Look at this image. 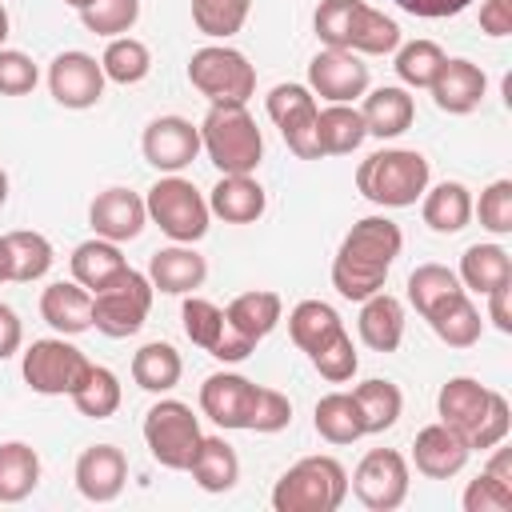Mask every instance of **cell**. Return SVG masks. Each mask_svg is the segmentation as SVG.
<instances>
[{
	"label": "cell",
	"instance_id": "obj_1",
	"mask_svg": "<svg viewBox=\"0 0 512 512\" xmlns=\"http://www.w3.org/2000/svg\"><path fill=\"white\" fill-rule=\"evenodd\" d=\"M400 224L388 216H364L348 228L332 260V288L344 300H368L384 288L396 256H400Z\"/></svg>",
	"mask_w": 512,
	"mask_h": 512
},
{
	"label": "cell",
	"instance_id": "obj_2",
	"mask_svg": "<svg viewBox=\"0 0 512 512\" xmlns=\"http://www.w3.org/2000/svg\"><path fill=\"white\" fill-rule=\"evenodd\" d=\"M436 412H440V424H448L472 452H488V448L504 444V436L512 428L508 400L472 376H452L436 392Z\"/></svg>",
	"mask_w": 512,
	"mask_h": 512
},
{
	"label": "cell",
	"instance_id": "obj_3",
	"mask_svg": "<svg viewBox=\"0 0 512 512\" xmlns=\"http://www.w3.org/2000/svg\"><path fill=\"white\" fill-rule=\"evenodd\" d=\"M428 156L416 148H380L360 160L356 168V188L364 200L380 208H408L424 196L428 188Z\"/></svg>",
	"mask_w": 512,
	"mask_h": 512
},
{
	"label": "cell",
	"instance_id": "obj_4",
	"mask_svg": "<svg viewBox=\"0 0 512 512\" xmlns=\"http://www.w3.org/2000/svg\"><path fill=\"white\" fill-rule=\"evenodd\" d=\"M200 148L220 176H248L264 160V136L244 104H212L200 124Z\"/></svg>",
	"mask_w": 512,
	"mask_h": 512
},
{
	"label": "cell",
	"instance_id": "obj_5",
	"mask_svg": "<svg viewBox=\"0 0 512 512\" xmlns=\"http://www.w3.org/2000/svg\"><path fill=\"white\" fill-rule=\"evenodd\" d=\"M344 500H348V472L336 456H304L272 488L276 512H336Z\"/></svg>",
	"mask_w": 512,
	"mask_h": 512
},
{
	"label": "cell",
	"instance_id": "obj_6",
	"mask_svg": "<svg viewBox=\"0 0 512 512\" xmlns=\"http://www.w3.org/2000/svg\"><path fill=\"white\" fill-rule=\"evenodd\" d=\"M144 208H148V220H156V228L164 236H172L176 244H196L204 240L208 232V200L200 196V188L184 176H160L148 196H144Z\"/></svg>",
	"mask_w": 512,
	"mask_h": 512
},
{
	"label": "cell",
	"instance_id": "obj_7",
	"mask_svg": "<svg viewBox=\"0 0 512 512\" xmlns=\"http://www.w3.org/2000/svg\"><path fill=\"white\" fill-rule=\"evenodd\" d=\"M188 80L208 104H248L256 92V68L228 44H204L188 60Z\"/></svg>",
	"mask_w": 512,
	"mask_h": 512
},
{
	"label": "cell",
	"instance_id": "obj_8",
	"mask_svg": "<svg viewBox=\"0 0 512 512\" xmlns=\"http://www.w3.org/2000/svg\"><path fill=\"white\" fill-rule=\"evenodd\" d=\"M152 280L136 268H124L116 280H108L104 288L92 292V328L112 336V340H124V336H136L148 320V308H152Z\"/></svg>",
	"mask_w": 512,
	"mask_h": 512
},
{
	"label": "cell",
	"instance_id": "obj_9",
	"mask_svg": "<svg viewBox=\"0 0 512 512\" xmlns=\"http://www.w3.org/2000/svg\"><path fill=\"white\" fill-rule=\"evenodd\" d=\"M200 440H204L200 420L192 416V408L184 400H160V404L148 408V416H144V444H148L156 464H164L172 472H188Z\"/></svg>",
	"mask_w": 512,
	"mask_h": 512
},
{
	"label": "cell",
	"instance_id": "obj_10",
	"mask_svg": "<svg viewBox=\"0 0 512 512\" xmlns=\"http://www.w3.org/2000/svg\"><path fill=\"white\" fill-rule=\"evenodd\" d=\"M20 372H24L28 388L40 396H72L84 384V376L92 372V360L64 336H48V340L28 344Z\"/></svg>",
	"mask_w": 512,
	"mask_h": 512
},
{
	"label": "cell",
	"instance_id": "obj_11",
	"mask_svg": "<svg viewBox=\"0 0 512 512\" xmlns=\"http://www.w3.org/2000/svg\"><path fill=\"white\" fill-rule=\"evenodd\" d=\"M264 108L272 116V124L280 128L284 144L300 156V160H320V144H316V96L308 84H276L264 96Z\"/></svg>",
	"mask_w": 512,
	"mask_h": 512
},
{
	"label": "cell",
	"instance_id": "obj_12",
	"mask_svg": "<svg viewBox=\"0 0 512 512\" xmlns=\"http://www.w3.org/2000/svg\"><path fill=\"white\" fill-rule=\"evenodd\" d=\"M348 488L356 492V500L372 512H392L404 504L408 496V460L396 448H372L364 452V460L356 464Z\"/></svg>",
	"mask_w": 512,
	"mask_h": 512
},
{
	"label": "cell",
	"instance_id": "obj_13",
	"mask_svg": "<svg viewBox=\"0 0 512 512\" xmlns=\"http://www.w3.org/2000/svg\"><path fill=\"white\" fill-rule=\"evenodd\" d=\"M180 320H184V336H188L196 348H204L208 356L224 360V364H240V360H248L252 348H256L252 340H244V336L228 324L224 308L212 304V300H204V296H188L184 308H180Z\"/></svg>",
	"mask_w": 512,
	"mask_h": 512
},
{
	"label": "cell",
	"instance_id": "obj_14",
	"mask_svg": "<svg viewBox=\"0 0 512 512\" xmlns=\"http://www.w3.org/2000/svg\"><path fill=\"white\" fill-rule=\"evenodd\" d=\"M308 88L328 104H352L368 92V64L348 48H320L308 64Z\"/></svg>",
	"mask_w": 512,
	"mask_h": 512
},
{
	"label": "cell",
	"instance_id": "obj_15",
	"mask_svg": "<svg viewBox=\"0 0 512 512\" xmlns=\"http://www.w3.org/2000/svg\"><path fill=\"white\" fill-rule=\"evenodd\" d=\"M140 152L156 172L172 176L204 152L200 148V124H192L184 116H156V120H148V128L140 136Z\"/></svg>",
	"mask_w": 512,
	"mask_h": 512
},
{
	"label": "cell",
	"instance_id": "obj_16",
	"mask_svg": "<svg viewBox=\"0 0 512 512\" xmlns=\"http://www.w3.org/2000/svg\"><path fill=\"white\" fill-rule=\"evenodd\" d=\"M48 92L60 108H92L104 96V68L88 52H60L48 64Z\"/></svg>",
	"mask_w": 512,
	"mask_h": 512
},
{
	"label": "cell",
	"instance_id": "obj_17",
	"mask_svg": "<svg viewBox=\"0 0 512 512\" xmlns=\"http://www.w3.org/2000/svg\"><path fill=\"white\" fill-rule=\"evenodd\" d=\"M256 392H260V384H252L240 372H212L200 384V412L220 428H244L248 432Z\"/></svg>",
	"mask_w": 512,
	"mask_h": 512
},
{
	"label": "cell",
	"instance_id": "obj_18",
	"mask_svg": "<svg viewBox=\"0 0 512 512\" xmlns=\"http://www.w3.org/2000/svg\"><path fill=\"white\" fill-rule=\"evenodd\" d=\"M88 220H92L96 236H104L112 244H124V240H136L144 232L148 208H144V196H136L132 188H104L88 204Z\"/></svg>",
	"mask_w": 512,
	"mask_h": 512
},
{
	"label": "cell",
	"instance_id": "obj_19",
	"mask_svg": "<svg viewBox=\"0 0 512 512\" xmlns=\"http://www.w3.org/2000/svg\"><path fill=\"white\" fill-rule=\"evenodd\" d=\"M128 484V460L116 444H92L76 460V488L92 504H108Z\"/></svg>",
	"mask_w": 512,
	"mask_h": 512
},
{
	"label": "cell",
	"instance_id": "obj_20",
	"mask_svg": "<svg viewBox=\"0 0 512 512\" xmlns=\"http://www.w3.org/2000/svg\"><path fill=\"white\" fill-rule=\"evenodd\" d=\"M428 92H432V100H436L440 112H448V116H468L472 108H480V100H484V92H488V76H484L480 64L456 56V60H444V64H440V72H436V80L428 84Z\"/></svg>",
	"mask_w": 512,
	"mask_h": 512
},
{
	"label": "cell",
	"instance_id": "obj_21",
	"mask_svg": "<svg viewBox=\"0 0 512 512\" xmlns=\"http://www.w3.org/2000/svg\"><path fill=\"white\" fill-rule=\"evenodd\" d=\"M472 448L448 428V424H428L416 432L412 440V460H416V472L428 476V480H452L456 472H464Z\"/></svg>",
	"mask_w": 512,
	"mask_h": 512
},
{
	"label": "cell",
	"instance_id": "obj_22",
	"mask_svg": "<svg viewBox=\"0 0 512 512\" xmlns=\"http://www.w3.org/2000/svg\"><path fill=\"white\" fill-rule=\"evenodd\" d=\"M204 276H208V260L192 244L160 248L148 260V280L164 296H188V292H196L204 284Z\"/></svg>",
	"mask_w": 512,
	"mask_h": 512
},
{
	"label": "cell",
	"instance_id": "obj_23",
	"mask_svg": "<svg viewBox=\"0 0 512 512\" xmlns=\"http://www.w3.org/2000/svg\"><path fill=\"white\" fill-rule=\"evenodd\" d=\"M40 316L60 336H80L92 328V292L76 280H56L40 296Z\"/></svg>",
	"mask_w": 512,
	"mask_h": 512
},
{
	"label": "cell",
	"instance_id": "obj_24",
	"mask_svg": "<svg viewBox=\"0 0 512 512\" xmlns=\"http://www.w3.org/2000/svg\"><path fill=\"white\" fill-rule=\"evenodd\" d=\"M52 268V244L40 232H4L0 236V284H32Z\"/></svg>",
	"mask_w": 512,
	"mask_h": 512
},
{
	"label": "cell",
	"instance_id": "obj_25",
	"mask_svg": "<svg viewBox=\"0 0 512 512\" xmlns=\"http://www.w3.org/2000/svg\"><path fill=\"white\" fill-rule=\"evenodd\" d=\"M360 120H364V132H368V136H376V140H392V136H400V132L412 128V120H416V104H412L408 88H400V84H384V88H376V92L364 96V104H360Z\"/></svg>",
	"mask_w": 512,
	"mask_h": 512
},
{
	"label": "cell",
	"instance_id": "obj_26",
	"mask_svg": "<svg viewBox=\"0 0 512 512\" xmlns=\"http://www.w3.org/2000/svg\"><path fill=\"white\" fill-rule=\"evenodd\" d=\"M268 208V196L260 188V180L248 176H220L216 188L208 192V212L220 216L224 224H256Z\"/></svg>",
	"mask_w": 512,
	"mask_h": 512
},
{
	"label": "cell",
	"instance_id": "obj_27",
	"mask_svg": "<svg viewBox=\"0 0 512 512\" xmlns=\"http://www.w3.org/2000/svg\"><path fill=\"white\" fill-rule=\"evenodd\" d=\"M356 332L372 352H396L404 340V304L384 288L372 292L368 300H360Z\"/></svg>",
	"mask_w": 512,
	"mask_h": 512
},
{
	"label": "cell",
	"instance_id": "obj_28",
	"mask_svg": "<svg viewBox=\"0 0 512 512\" xmlns=\"http://www.w3.org/2000/svg\"><path fill=\"white\" fill-rule=\"evenodd\" d=\"M420 216L432 232L440 236H452L460 228H468L472 220V196L460 180H444L436 188H424V204H420Z\"/></svg>",
	"mask_w": 512,
	"mask_h": 512
},
{
	"label": "cell",
	"instance_id": "obj_29",
	"mask_svg": "<svg viewBox=\"0 0 512 512\" xmlns=\"http://www.w3.org/2000/svg\"><path fill=\"white\" fill-rule=\"evenodd\" d=\"M280 312H284V300H280L276 292H268V288L240 292V296L224 308L228 324H232L244 340H252V344H260V340L280 324Z\"/></svg>",
	"mask_w": 512,
	"mask_h": 512
},
{
	"label": "cell",
	"instance_id": "obj_30",
	"mask_svg": "<svg viewBox=\"0 0 512 512\" xmlns=\"http://www.w3.org/2000/svg\"><path fill=\"white\" fill-rule=\"evenodd\" d=\"M344 332V320H340V312L332 308V304H324V300H300L292 312H288V336H292V344L300 348V352H320L332 336H340Z\"/></svg>",
	"mask_w": 512,
	"mask_h": 512
},
{
	"label": "cell",
	"instance_id": "obj_31",
	"mask_svg": "<svg viewBox=\"0 0 512 512\" xmlns=\"http://www.w3.org/2000/svg\"><path fill=\"white\" fill-rule=\"evenodd\" d=\"M188 472L204 492H228L240 480V456L224 436H204L196 456H192V464H188Z\"/></svg>",
	"mask_w": 512,
	"mask_h": 512
},
{
	"label": "cell",
	"instance_id": "obj_32",
	"mask_svg": "<svg viewBox=\"0 0 512 512\" xmlns=\"http://www.w3.org/2000/svg\"><path fill=\"white\" fill-rule=\"evenodd\" d=\"M40 484V456L24 440L0 444V504H20Z\"/></svg>",
	"mask_w": 512,
	"mask_h": 512
},
{
	"label": "cell",
	"instance_id": "obj_33",
	"mask_svg": "<svg viewBox=\"0 0 512 512\" xmlns=\"http://www.w3.org/2000/svg\"><path fill=\"white\" fill-rule=\"evenodd\" d=\"M364 120H360V108L352 104H328L316 112V144H320V156H348L364 144Z\"/></svg>",
	"mask_w": 512,
	"mask_h": 512
},
{
	"label": "cell",
	"instance_id": "obj_34",
	"mask_svg": "<svg viewBox=\"0 0 512 512\" xmlns=\"http://www.w3.org/2000/svg\"><path fill=\"white\" fill-rule=\"evenodd\" d=\"M124 268H128V260H124L120 244H112V240H104V236H92V240L76 244V252H72V280L84 284L88 292L104 288V284L116 280Z\"/></svg>",
	"mask_w": 512,
	"mask_h": 512
},
{
	"label": "cell",
	"instance_id": "obj_35",
	"mask_svg": "<svg viewBox=\"0 0 512 512\" xmlns=\"http://www.w3.org/2000/svg\"><path fill=\"white\" fill-rule=\"evenodd\" d=\"M456 276H460L464 292L488 296L492 288L512 284V260H508V252L500 244H472V248H464Z\"/></svg>",
	"mask_w": 512,
	"mask_h": 512
},
{
	"label": "cell",
	"instance_id": "obj_36",
	"mask_svg": "<svg viewBox=\"0 0 512 512\" xmlns=\"http://www.w3.org/2000/svg\"><path fill=\"white\" fill-rule=\"evenodd\" d=\"M316 432L328 444H356L364 436V416L352 392H328L316 400V416H312Z\"/></svg>",
	"mask_w": 512,
	"mask_h": 512
},
{
	"label": "cell",
	"instance_id": "obj_37",
	"mask_svg": "<svg viewBox=\"0 0 512 512\" xmlns=\"http://www.w3.org/2000/svg\"><path fill=\"white\" fill-rule=\"evenodd\" d=\"M184 376V360L172 344L164 340H152L144 344L136 356H132V380L144 388V392H172Z\"/></svg>",
	"mask_w": 512,
	"mask_h": 512
},
{
	"label": "cell",
	"instance_id": "obj_38",
	"mask_svg": "<svg viewBox=\"0 0 512 512\" xmlns=\"http://www.w3.org/2000/svg\"><path fill=\"white\" fill-rule=\"evenodd\" d=\"M428 324H432V332H436L448 348H472V344L480 340V332H484V320H480L476 304L468 300V292H460V296H452L448 304H440V308L428 316Z\"/></svg>",
	"mask_w": 512,
	"mask_h": 512
},
{
	"label": "cell",
	"instance_id": "obj_39",
	"mask_svg": "<svg viewBox=\"0 0 512 512\" xmlns=\"http://www.w3.org/2000/svg\"><path fill=\"white\" fill-rule=\"evenodd\" d=\"M352 396H356L360 416H364V436L388 432L404 412V396L392 380H364V384L352 388Z\"/></svg>",
	"mask_w": 512,
	"mask_h": 512
},
{
	"label": "cell",
	"instance_id": "obj_40",
	"mask_svg": "<svg viewBox=\"0 0 512 512\" xmlns=\"http://www.w3.org/2000/svg\"><path fill=\"white\" fill-rule=\"evenodd\" d=\"M464 292V284H460V276L452 272V268H444V264H420L412 276H408V300H412V308L428 320L440 304H448L452 296H460Z\"/></svg>",
	"mask_w": 512,
	"mask_h": 512
},
{
	"label": "cell",
	"instance_id": "obj_41",
	"mask_svg": "<svg viewBox=\"0 0 512 512\" xmlns=\"http://www.w3.org/2000/svg\"><path fill=\"white\" fill-rule=\"evenodd\" d=\"M100 68H104V80L128 88V84H140L152 72V52L136 36H112L104 56H100Z\"/></svg>",
	"mask_w": 512,
	"mask_h": 512
},
{
	"label": "cell",
	"instance_id": "obj_42",
	"mask_svg": "<svg viewBox=\"0 0 512 512\" xmlns=\"http://www.w3.org/2000/svg\"><path fill=\"white\" fill-rule=\"evenodd\" d=\"M396 48H400V24L392 16H384L380 8L360 4L356 24H352L348 52H356V56H388Z\"/></svg>",
	"mask_w": 512,
	"mask_h": 512
},
{
	"label": "cell",
	"instance_id": "obj_43",
	"mask_svg": "<svg viewBox=\"0 0 512 512\" xmlns=\"http://www.w3.org/2000/svg\"><path fill=\"white\" fill-rule=\"evenodd\" d=\"M72 404L88 420H108L120 408V380H116V372L104 368V364H92V372L84 376V384L72 392Z\"/></svg>",
	"mask_w": 512,
	"mask_h": 512
},
{
	"label": "cell",
	"instance_id": "obj_44",
	"mask_svg": "<svg viewBox=\"0 0 512 512\" xmlns=\"http://www.w3.org/2000/svg\"><path fill=\"white\" fill-rule=\"evenodd\" d=\"M448 56H444V48L436 44V40H408V44H400L396 48V76H400V84H408V88H428L432 80H436V72H440V64H444Z\"/></svg>",
	"mask_w": 512,
	"mask_h": 512
},
{
	"label": "cell",
	"instance_id": "obj_45",
	"mask_svg": "<svg viewBox=\"0 0 512 512\" xmlns=\"http://www.w3.org/2000/svg\"><path fill=\"white\" fill-rule=\"evenodd\" d=\"M252 0H192V24L212 36V40H228L244 28Z\"/></svg>",
	"mask_w": 512,
	"mask_h": 512
},
{
	"label": "cell",
	"instance_id": "obj_46",
	"mask_svg": "<svg viewBox=\"0 0 512 512\" xmlns=\"http://www.w3.org/2000/svg\"><path fill=\"white\" fill-rule=\"evenodd\" d=\"M80 20L88 32L96 36H128L132 24L140 20V0H96L88 8H80Z\"/></svg>",
	"mask_w": 512,
	"mask_h": 512
},
{
	"label": "cell",
	"instance_id": "obj_47",
	"mask_svg": "<svg viewBox=\"0 0 512 512\" xmlns=\"http://www.w3.org/2000/svg\"><path fill=\"white\" fill-rule=\"evenodd\" d=\"M360 4H364V0H320L312 24H316V36H320L324 48H348Z\"/></svg>",
	"mask_w": 512,
	"mask_h": 512
},
{
	"label": "cell",
	"instance_id": "obj_48",
	"mask_svg": "<svg viewBox=\"0 0 512 512\" xmlns=\"http://www.w3.org/2000/svg\"><path fill=\"white\" fill-rule=\"evenodd\" d=\"M308 360H312V368H316L328 384H344V380H352L356 368H360V356H356V344H352L348 332L332 336V340H328L320 352H312Z\"/></svg>",
	"mask_w": 512,
	"mask_h": 512
},
{
	"label": "cell",
	"instance_id": "obj_49",
	"mask_svg": "<svg viewBox=\"0 0 512 512\" xmlns=\"http://www.w3.org/2000/svg\"><path fill=\"white\" fill-rule=\"evenodd\" d=\"M472 212L492 236H508L512 232V180H492L480 192V204H472Z\"/></svg>",
	"mask_w": 512,
	"mask_h": 512
},
{
	"label": "cell",
	"instance_id": "obj_50",
	"mask_svg": "<svg viewBox=\"0 0 512 512\" xmlns=\"http://www.w3.org/2000/svg\"><path fill=\"white\" fill-rule=\"evenodd\" d=\"M292 424V400L276 388H264L256 392V404H252V420H248V432H284Z\"/></svg>",
	"mask_w": 512,
	"mask_h": 512
},
{
	"label": "cell",
	"instance_id": "obj_51",
	"mask_svg": "<svg viewBox=\"0 0 512 512\" xmlns=\"http://www.w3.org/2000/svg\"><path fill=\"white\" fill-rule=\"evenodd\" d=\"M40 72L32 64V56L16 52V48H0V96H28L36 88Z\"/></svg>",
	"mask_w": 512,
	"mask_h": 512
},
{
	"label": "cell",
	"instance_id": "obj_52",
	"mask_svg": "<svg viewBox=\"0 0 512 512\" xmlns=\"http://www.w3.org/2000/svg\"><path fill=\"white\" fill-rule=\"evenodd\" d=\"M460 504H464V512H504V508H512V488L492 480L488 472H480L476 480H468Z\"/></svg>",
	"mask_w": 512,
	"mask_h": 512
},
{
	"label": "cell",
	"instance_id": "obj_53",
	"mask_svg": "<svg viewBox=\"0 0 512 512\" xmlns=\"http://www.w3.org/2000/svg\"><path fill=\"white\" fill-rule=\"evenodd\" d=\"M472 0H396V8H404L408 16L420 20H444V16H460Z\"/></svg>",
	"mask_w": 512,
	"mask_h": 512
},
{
	"label": "cell",
	"instance_id": "obj_54",
	"mask_svg": "<svg viewBox=\"0 0 512 512\" xmlns=\"http://www.w3.org/2000/svg\"><path fill=\"white\" fill-rule=\"evenodd\" d=\"M480 28L488 36H508L512 32V0H484L480 4Z\"/></svg>",
	"mask_w": 512,
	"mask_h": 512
},
{
	"label": "cell",
	"instance_id": "obj_55",
	"mask_svg": "<svg viewBox=\"0 0 512 512\" xmlns=\"http://www.w3.org/2000/svg\"><path fill=\"white\" fill-rule=\"evenodd\" d=\"M20 340H24V324H20V316H16L8 304H0V360L16 356V352H20Z\"/></svg>",
	"mask_w": 512,
	"mask_h": 512
},
{
	"label": "cell",
	"instance_id": "obj_56",
	"mask_svg": "<svg viewBox=\"0 0 512 512\" xmlns=\"http://www.w3.org/2000/svg\"><path fill=\"white\" fill-rule=\"evenodd\" d=\"M508 300H512V284H500V288L488 292V320H492L504 336L512 332V308H508Z\"/></svg>",
	"mask_w": 512,
	"mask_h": 512
},
{
	"label": "cell",
	"instance_id": "obj_57",
	"mask_svg": "<svg viewBox=\"0 0 512 512\" xmlns=\"http://www.w3.org/2000/svg\"><path fill=\"white\" fill-rule=\"evenodd\" d=\"M492 480H500V484H508L512 488V464H508V452L504 448H496V456L488 460V468H484Z\"/></svg>",
	"mask_w": 512,
	"mask_h": 512
},
{
	"label": "cell",
	"instance_id": "obj_58",
	"mask_svg": "<svg viewBox=\"0 0 512 512\" xmlns=\"http://www.w3.org/2000/svg\"><path fill=\"white\" fill-rule=\"evenodd\" d=\"M8 28H12V24H8V8H4V4H0V44H4V40H8Z\"/></svg>",
	"mask_w": 512,
	"mask_h": 512
},
{
	"label": "cell",
	"instance_id": "obj_59",
	"mask_svg": "<svg viewBox=\"0 0 512 512\" xmlns=\"http://www.w3.org/2000/svg\"><path fill=\"white\" fill-rule=\"evenodd\" d=\"M4 200H8V172L0 168V208H4Z\"/></svg>",
	"mask_w": 512,
	"mask_h": 512
},
{
	"label": "cell",
	"instance_id": "obj_60",
	"mask_svg": "<svg viewBox=\"0 0 512 512\" xmlns=\"http://www.w3.org/2000/svg\"><path fill=\"white\" fill-rule=\"evenodd\" d=\"M64 4H68V8H76V12H80V8H88V4H96V0H64Z\"/></svg>",
	"mask_w": 512,
	"mask_h": 512
}]
</instances>
